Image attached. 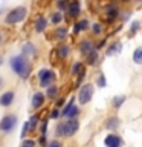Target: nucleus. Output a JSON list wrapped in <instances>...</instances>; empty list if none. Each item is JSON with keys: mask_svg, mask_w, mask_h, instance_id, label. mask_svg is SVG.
Returning <instances> with one entry per match:
<instances>
[{"mask_svg": "<svg viewBox=\"0 0 142 147\" xmlns=\"http://www.w3.org/2000/svg\"><path fill=\"white\" fill-rule=\"evenodd\" d=\"M9 67H11V71L15 74L18 78H21V80H27L31 75V71H32L31 60L23 57L21 54L12 55V57L9 58Z\"/></svg>", "mask_w": 142, "mask_h": 147, "instance_id": "nucleus-1", "label": "nucleus"}, {"mask_svg": "<svg viewBox=\"0 0 142 147\" xmlns=\"http://www.w3.org/2000/svg\"><path fill=\"white\" fill-rule=\"evenodd\" d=\"M27 16V8L26 6H15L12 9H9L5 16V25H18L26 18Z\"/></svg>", "mask_w": 142, "mask_h": 147, "instance_id": "nucleus-2", "label": "nucleus"}, {"mask_svg": "<svg viewBox=\"0 0 142 147\" xmlns=\"http://www.w3.org/2000/svg\"><path fill=\"white\" fill-rule=\"evenodd\" d=\"M78 129H80V121L76 118H72V119H67L64 123H60L57 126L55 133L58 136H72L73 133L78 132Z\"/></svg>", "mask_w": 142, "mask_h": 147, "instance_id": "nucleus-3", "label": "nucleus"}, {"mask_svg": "<svg viewBox=\"0 0 142 147\" xmlns=\"http://www.w3.org/2000/svg\"><path fill=\"white\" fill-rule=\"evenodd\" d=\"M37 78H38L41 87H48V86H50V84L55 83V80H57V74H55L52 69L41 67L40 71L37 72Z\"/></svg>", "mask_w": 142, "mask_h": 147, "instance_id": "nucleus-4", "label": "nucleus"}, {"mask_svg": "<svg viewBox=\"0 0 142 147\" xmlns=\"http://www.w3.org/2000/svg\"><path fill=\"white\" fill-rule=\"evenodd\" d=\"M17 123H18L17 115H14V113L5 115V117L0 119V130H2L3 133H11L14 129H15Z\"/></svg>", "mask_w": 142, "mask_h": 147, "instance_id": "nucleus-5", "label": "nucleus"}, {"mask_svg": "<svg viewBox=\"0 0 142 147\" xmlns=\"http://www.w3.org/2000/svg\"><path fill=\"white\" fill-rule=\"evenodd\" d=\"M93 94H95V87H93L92 83H86V84H82L80 92H78V101H80V104H87L92 100Z\"/></svg>", "mask_w": 142, "mask_h": 147, "instance_id": "nucleus-6", "label": "nucleus"}, {"mask_svg": "<svg viewBox=\"0 0 142 147\" xmlns=\"http://www.w3.org/2000/svg\"><path fill=\"white\" fill-rule=\"evenodd\" d=\"M78 113H80V107L75 104V101L70 100L67 103V106L63 109V112L60 113V115H63L64 118H67V119H72V118H76L78 117Z\"/></svg>", "mask_w": 142, "mask_h": 147, "instance_id": "nucleus-7", "label": "nucleus"}, {"mask_svg": "<svg viewBox=\"0 0 142 147\" xmlns=\"http://www.w3.org/2000/svg\"><path fill=\"white\" fill-rule=\"evenodd\" d=\"M90 29V22L89 18H80V20H76L75 23H73L72 26V34L73 35H78L81 34V32H86Z\"/></svg>", "mask_w": 142, "mask_h": 147, "instance_id": "nucleus-8", "label": "nucleus"}, {"mask_svg": "<svg viewBox=\"0 0 142 147\" xmlns=\"http://www.w3.org/2000/svg\"><path fill=\"white\" fill-rule=\"evenodd\" d=\"M66 12L70 18H76L81 14V0H70L67 5Z\"/></svg>", "mask_w": 142, "mask_h": 147, "instance_id": "nucleus-9", "label": "nucleus"}, {"mask_svg": "<svg viewBox=\"0 0 142 147\" xmlns=\"http://www.w3.org/2000/svg\"><path fill=\"white\" fill-rule=\"evenodd\" d=\"M104 12H105V17H107L109 22H115V20H118V18H119L121 9H119L118 5H113L112 3V5H109V6H105Z\"/></svg>", "mask_w": 142, "mask_h": 147, "instance_id": "nucleus-10", "label": "nucleus"}, {"mask_svg": "<svg viewBox=\"0 0 142 147\" xmlns=\"http://www.w3.org/2000/svg\"><path fill=\"white\" fill-rule=\"evenodd\" d=\"M48 26H49V20L44 16H38V17L35 18V22H34V31L37 32V34H43V32L48 29Z\"/></svg>", "mask_w": 142, "mask_h": 147, "instance_id": "nucleus-11", "label": "nucleus"}, {"mask_svg": "<svg viewBox=\"0 0 142 147\" xmlns=\"http://www.w3.org/2000/svg\"><path fill=\"white\" fill-rule=\"evenodd\" d=\"M122 52V41L121 40H115L113 43H110L105 49V55L107 57H115V55Z\"/></svg>", "mask_w": 142, "mask_h": 147, "instance_id": "nucleus-12", "label": "nucleus"}, {"mask_svg": "<svg viewBox=\"0 0 142 147\" xmlns=\"http://www.w3.org/2000/svg\"><path fill=\"white\" fill-rule=\"evenodd\" d=\"M21 55L31 60L32 57H35V55H37V46L32 43V41H26V43H23V46H21Z\"/></svg>", "mask_w": 142, "mask_h": 147, "instance_id": "nucleus-13", "label": "nucleus"}, {"mask_svg": "<svg viewBox=\"0 0 142 147\" xmlns=\"http://www.w3.org/2000/svg\"><path fill=\"white\" fill-rule=\"evenodd\" d=\"M78 49H80L81 55H84V57H86L87 54L92 52V51L95 49V43H93L90 38H82V40L80 41V45H78Z\"/></svg>", "mask_w": 142, "mask_h": 147, "instance_id": "nucleus-14", "label": "nucleus"}, {"mask_svg": "<svg viewBox=\"0 0 142 147\" xmlns=\"http://www.w3.org/2000/svg\"><path fill=\"white\" fill-rule=\"evenodd\" d=\"M14 98H15V92L14 90H6L0 95V106L3 107H9L14 103Z\"/></svg>", "mask_w": 142, "mask_h": 147, "instance_id": "nucleus-15", "label": "nucleus"}, {"mask_svg": "<svg viewBox=\"0 0 142 147\" xmlns=\"http://www.w3.org/2000/svg\"><path fill=\"white\" fill-rule=\"evenodd\" d=\"M54 37L55 40L60 41V43H64L69 38V29L67 26H57V29L54 31Z\"/></svg>", "mask_w": 142, "mask_h": 147, "instance_id": "nucleus-16", "label": "nucleus"}, {"mask_svg": "<svg viewBox=\"0 0 142 147\" xmlns=\"http://www.w3.org/2000/svg\"><path fill=\"white\" fill-rule=\"evenodd\" d=\"M104 144H105V147H121L122 146V140L118 135H115V133H110V135L105 136Z\"/></svg>", "mask_w": 142, "mask_h": 147, "instance_id": "nucleus-17", "label": "nucleus"}, {"mask_svg": "<svg viewBox=\"0 0 142 147\" xmlns=\"http://www.w3.org/2000/svg\"><path fill=\"white\" fill-rule=\"evenodd\" d=\"M70 74H72V75H75L76 78H84V75H86L84 64H82L81 61H75L72 64V67H70Z\"/></svg>", "mask_w": 142, "mask_h": 147, "instance_id": "nucleus-18", "label": "nucleus"}, {"mask_svg": "<svg viewBox=\"0 0 142 147\" xmlns=\"http://www.w3.org/2000/svg\"><path fill=\"white\" fill-rule=\"evenodd\" d=\"M44 100H46V96L43 92H35L34 95H32V107L34 109H40L41 106L44 104Z\"/></svg>", "mask_w": 142, "mask_h": 147, "instance_id": "nucleus-19", "label": "nucleus"}, {"mask_svg": "<svg viewBox=\"0 0 142 147\" xmlns=\"http://www.w3.org/2000/svg\"><path fill=\"white\" fill-rule=\"evenodd\" d=\"M57 55L60 60H66L69 58V55H70V46L66 45V43H61L57 48Z\"/></svg>", "mask_w": 142, "mask_h": 147, "instance_id": "nucleus-20", "label": "nucleus"}, {"mask_svg": "<svg viewBox=\"0 0 142 147\" xmlns=\"http://www.w3.org/2000/svg\"><path fill=\"white\" fill-rule=\"evenodd\" d=\"M98 61H99V51L93 49L92 52H89L86 55V64L87 66H95Z\"/></svg>", "mask_w": 142, "mask_h": 147, "instance_id": "nucleus-21", "label": "nucleus"}, {"mask_svg": "<svg viewBox=\"0 0 142 147\" xmlns=\"http://www.w3.org/2000/svg\"><path fill=\"white\" fill-rule=\"evenodd\" d=\"M64 20V14L61 11H54V12H50V16H49V23H52V25H61V22Z\"/></svg>", "mask_w": 142, "mask_h": 147, "instance_id": "nucleus-22", "label": "nucleus"}, {"mask_svg": "<svg viewBox=\"0 0 142 147\" xmlns=\"http://www.w3.org/2000/svg\"><path fill=\"white\" fill-rule=\"evenodd\" d=\"M44 96H48V98H50V100L57 98V96H58V86L55 84V83H54V84H50V86H48V87H46Z\"/></svg>", "mask_w": 142, "mask_h": 147, "instance_id": "nucleus-23", "label": "nucleus"}, {"mask_svg": "<svg viewBox=\"0 0 142 147\" xmlns=\"http://www.w3.org/2000/svg\"><path fill=\"white\" fill-rule=\"evenodd\" d=\"M90 31L93 35H101L104 31V25L99 22H95V23H90Z\"/></svg>", "mask_w": 142, "mask_h": 147, "instance_id": "nucleus-24", "label": "nucleus"}, {"mask_svg": "<svg viewBox=\"0 0 142 147\" xmlns=\"http://www.w3.org/2000/svg\"><path fill=\"white\" fill-rule=\"evenodd\" d=\"M133 63L135 64H142V46H139V48H136L135 51H133Z\"/></svg>", "mask_w": 142, "mask_h": 147, "instance_id": "nucleus-25", "label": "nucleus"}, {"mask_svg": "<svg viewBox=\"0 0 142 147\" xmlns=\"http://www.w3.org/2000/svg\"><path fill=\"white\" fill-rule=\"evenodd\" d=\"M141 29V22L139 20H135V22H131L130 23V28H128V32H130L131 35H135L137 31Z\"/></svg>", "mask_w": 142, "mask_h": 147, "instance_id": "nucleus-26", "label": "nucleus"}, {"mask_svg": "<svg viewBox=\"0 0 142 147\" xmlns=\"http://www.w3.org/2000/svg\"><path fill=\"white\" fill-rule=\"evenodd\" d=\"M69 2H70V0H57V2H55V5H57V9H58V11H61V12H66Z\"/></svg>", "mask_w": 142, "mask_h": 147, "instance_id": "nucleus-27", "label": "nucleus"}, {"mask_svg": "<svg viewBox=\"0 0 142 147\" xmlns=\"http://www.w3.org/2000/svg\"><path fill=\"white\" fill-rule=\"evenodd\" d=\"M38 121H40L38 117H37V115H32L31 119L27 121V126H29V132H31V130H34V129L38 126Z\"/></svg>", "mask_w": 142, "mask_h": 147, "instance_id": "nucleus-28", "label": "nucleus"}, {"mask_svg": "<svg viewBox=\"0 0 142 147\" xmlns=\"http://www.w3.org/2000/svg\"><path fill=\"white\" fill-rule=\"evenodd\" d=\"M119 126V119L118 118H110L109 121H107V129H110V130H115V129H118Z\"/></svg>", "mask_w": 142, "mask_h": 147, "instance_id": "nucleus-29", "label": "nucleus"}, {"mask_svg": "<svg viewBox=\"0 0 142 147\" xmlns=\"http://www.w3.org/2000/svg\"><path fill=\"white\" fill-rule=\"evenodd\" d=\"M96 83H98L99 87H105V86H107V80H105V75L102 72H99L98 78H96Z\"/></svg>", "mask_w": 142, "mask_h": 147, "instance_id": "nucleus-30", "label": "nucleus"}, {"mask_svg": "<svg viewBox=\"0 0 142 147\" xmlns=\"http://www.w3.org/2000/svg\"><path fill=\"white\" fill-rule=\"evenodd\" d=\"M124 101H125V96H124V95H119V96H115L112 103H113L115 107H119V106H121V104L124 103Z\"/></svg>", "mask_w": 142, "mask_h": 147, "instance_id": "nucleus-31", "label": "nucleus"}, {"mask_svg": "<svg viewBox=\"0 0 142 147\" xmlns=\"http://www.w3.org/2000/svg\"><path fill=\"white\" fill-rule=\"evenodd\" d=\"M130 17H131V11H125V12H121V14H119V18H121L122 22H127Z\"/></svg>", "mask_w": 142, "mask_h": 147, "instance_id": "nucleus-32", "label": "nucleus"}, {"mask_svg": "<svg viewBox=\"0 0 142 147\" xmlns=\"http://www.w3.org/2000/svg\"><path fill=\"white\" fill-rule=\"evenodd\" d=\"M21 147H35V141L34 140H25L21 142Z\"/></svg>", "mask_w": 142, "mask_h": 147, "instance_id": "nucleus-33", "label": "nucleus"}, {"mask_svg": "<svg viewBox=\"0 0 142 147\" xmlns=\"http://www.w3.org/2000/svg\"><path fill=\"white\" fill-rule=\"evenodd\" d=\"M46 147H63V144H61V142H60V141L54 140V141H50V142H49V144L46 146Z\"/></svg>", "mask_w": 142, "mask_h": 147, "instance_id": "nucleus-34", "label": "nucleus"}, {"mask_svg": "<svg viewBox=\"0 0 142 147\" xmlns=\"http://www.w3.org/2000/svg\"><path fill=\"white\" fill-rule=\"evenodd\" d=\"M58 117H60V110L55 107L52 112H50V118H54V119H55V118H58Z\"/></svg>", "mask_w": 142, "mask_h": 147, "instance_id": "nucleus-35", "label": "nucleus"}, {"mask_svg": "<svg viewBox=\"0 0 142 147\" xmlns=\"http://www.w3.org/2000/svg\"><path fill=\"white\" fill-rule=\"evenodd\" d=\"M63 103H64V100H63V98H61V100H58V103H57V106H61Z\"/></svg>", "mask_w": 142, "mask_h": 147, "instance_id": "nucleus-36", "label": "nucleus"}, {"mask_svg": "<svg viewBox=\"0 0 142 147\" xmlns=\"http://www.w3.org/2000/svg\"><path fill=\"white\" fill-rule=\"evenodd\" d=\"M3 83H5V80H3V78H2V77H0V87H2V86H3Z\"/></svg>", "mask_w": 142, "mask_h": 147, "instance_id": "nucleus-37", "label": "nucleus"}, {"mask_svg": "<svg viewBox=\"0 0 142 147\" xmlns=\"http://www.w3.org/2000/svg\"><path fill=\"white\" fill-rule=\"evenodd\" d=\"M2 64H3V57L0 55V66H2Z\"/></svg>", "mask_w": 142, "mask_h": 147, "instance_id": "nucleus-38", "label": "nucleus"}, {"mask_svg": "<svg viewBox=\"0 0 142 147\" xmlns=\"http://www.w3.org/2000/svg\"><path fill=\"white\" fill-rule=\"evenodd\" d=\"M122 2H124V3H130L131 0H122Z\"/></svg>", "mask_w": 142, "mask_h": 147, "instance_id": "nucleus-39", "label": "nucleus"}, {"mask_svg": "<svg viewBox=\"0 0 142 147\" xmlns=\"http://www.w3.org/2000/svg\"><path fill=\"white\" fill-rule=\"evenodd\" d=\"M0 43H2V32H0Z\"/></svg>", "mask_w": 142, "mask_h": 147, "instance_id": "nucleus-40", "label": "nucleus"}, {"mask_svg": "<svg viewBox=\"0 0 142 147\" xmlns=\"http://www.w3.org/2000/svg\"><path fill=\"white\" fill-rule=\"evenodd\" d=\"M0 14H2V9H0Z\"/></svg>", "mask_w": 142, "mask_h": 147, "instance_id": "nucleus-41", "label": "nucleus"}]
</instances>
